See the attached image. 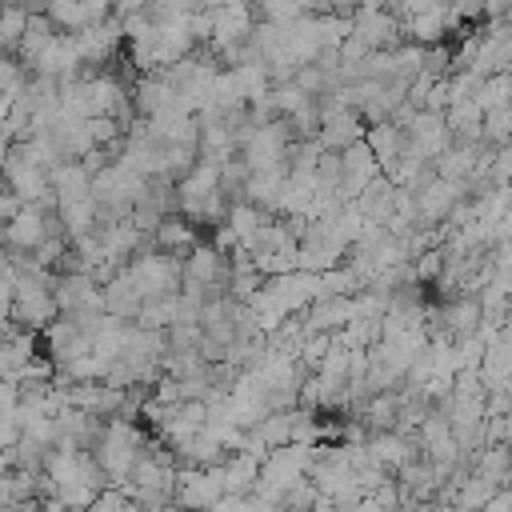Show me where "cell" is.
I'll return each instance as SVG.
<instances>
[{"label": "cell", "instance_id": "cell-1", "mask_svg": "<svg viewBox=\"0 0 512 512\" xmlns=\"http://www.w3.org/2000/svg\"><path fill=\"white\" fill-rule=\"evenodd\" d=\"M488 132L500 140L512 132V104H500V108H488Z\"/></svg>", "mask_w": 512, "mask_h": 512}, {"label": "cell", "instance_id": "cell-2", "mask_svg": "<svg viewBox=\"0 0 512 512\" xmlns=\"http://www.w3.org/2000/svg\"><path fill=\"white\" fill-rule=\"evenodd\" d=\"M512 0H488V12H504Z\"/></svg>", "mask_w": 512, "mask_h": 512}]
</instances>
